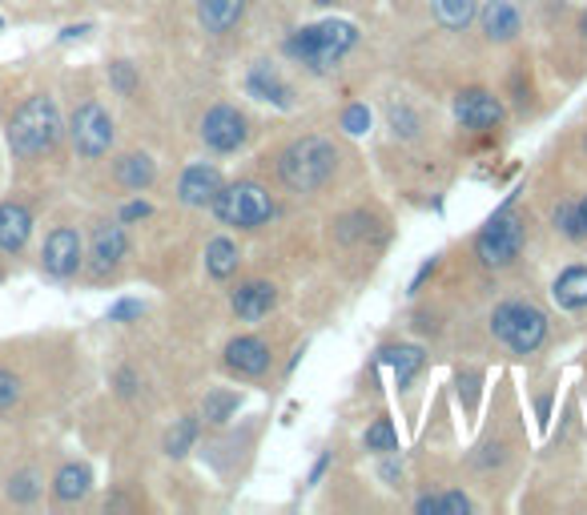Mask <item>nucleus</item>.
<instances>
[{"mask_svg": "<svg viewBox=\"0 0 587 515\" xmlns=\"http://www.w3.org/2000/svg\"><path fill=\"white\" fill-rule=\"evenodd\" d=\"M359 45V28L350 21H319V25H302L294 28L286 37V57L298 61V65L314 73V77H326L330 69H338V61Z\"/></svg>", "mask_w": 587, "mask_h": 515, "instance_id": "1", "label": "nucleus"}, {"mask_svg": "<svg viewBox=\"0 0 587 515\" xmlns=\"http://www.w3.org/2000/svg\"><path fill=\"white\" fill-rule=\"evenodd\" d=\"M334 170H338V146H334L330 137H319V133L290 142L278 158L282 185H286L290 194H298V198H302V194H319V189H326Z\"/></svg>", "mask_w": 587, "mask_h": 515, "instance_id": "2", "label": "nucleus"}, {"mask_svg": "<svg viewBox=\"0 0 587 515\" xmlns=\"http://www.w3.org/2000/svg\"><path fill=\"white\" fill-rule=\"evenodd\" d=\"M61 109H57L53 97H28L25 106L16 109L13 121H9V146H13L16 158H45V154H53L57 142H61Z\"/></svg>", "mask_w": 587, "mask_h": 515, "instance_id": "3", "label": "nucleus"}, {"mask_svg": "<svg viewBox=\"0 0 587 515\" xmlns=\"http://www.w3.org/2000/svg\"><path fill=\"white\" fill-rule=\"evenodd\" d=\"M491 334L508 346L511 355L527 358L548 343V315H544L535 303L508 298V303H499L491 310Z\"/></svg>", "mask_w": 587, "mask_h": 515, "instance_id": "4", "label": "nucleus"}, {"mask_svg": "<svg viewBox=\"0 0 587 515\" xmlns=\"http://www.w3.org/2000/svg\"><path fill=\"white\" fill-rule=\"evenodd\" d=\"M210 210L229 230H258L274 218V198L262 182H229L217 189V198L210 201Z\"/></svg>", "mask_w": 587, "mask_h": 515, "instance_id": "5", "label": "nucleus"}, {"mask_svg": "<svg viewBox=\"0 0 587 515\" xmlns=\"http://www.w3.org/2000/svg\"><path fill=\"white\" fill-rule=\"evenodd\" d=\"M523 246H527V218L511 213V206L495 210V218L475 234V258L487 270H508L520 262Z\"/></svg>", "mask_w": 587, "mask_h": 515, "instance_id": "6", "label": "nucleus"}, {"mask_svg": "<svg viewBox=\"0 0 587 515\" xmlns=\"http://www.w3.org/2000/svg\"><path fill=\"white\" fill-rule=\"evenodd\" d=\"M246 142H250V118L238 106L217 101V106L205 109V118H201V146L210 154L229 158V154L246 149Z\"/></svg>", "mask_w": 587, "mask_h": 515, "instance_id": "7", "label": "nucleus"}, {"mask_svg": "<svg viewBox=\"0 0 587 515\" xmlns=\"http://www.w3.org/2000/svg\"><path fill=\"white\" fill-rule=\"evenodd\" d=\"M68 133H73V149H77L85 161L105 158L109 146H113V118L105 113V106L97 101H85V106L73 113L68 121Z\"/></svg>", "mask_w": 587, "mask_h": 515, "instance_id": "8", "label": "nucleus"}, {"mask_svg": "<svg viewBox=\"0 0 587 515\" xmlns=\"http://www.w3.org/2000/svg\"><path fill=\"white\" fill-rule=\"evenodd\" d=\"M454 121L471 133H495V130H503L508 109H503V101H499L491 89L471 85V89L454 93Z\"/></svg>", "mask_w": 587, "mask_h": 515, "instance_id": "9", "label": "nucleus"}, {"mask_svg": "<svg viewBox=\"0 0 587 515\" xmlns=\"http://www.w3.org/2000/svg\"><path fill=\"white\" fill-rule=\"evenodd\" d=\"M274 367V351H270L266 339L258 334H238L226 343V370L238 375V379H262L266 370Z\"/></svg>", "mask_w": 587, "mask_h": 515, "instance_id": "10", "label": "nucleus"}, {"mask_svg": "<svg viewBox=\"0 0 587 515\" xmlns=\"http://www.w3.org/2000/svg\"><path fill=\"white\" fill-rule=\"evenodd\" d=\"M479 33L487 45H511L523 33V13L515 0H479Z\"/></svg>", "mask_w": 587, "mask_h": 515, "instance_id": "11", "label": "nucleus"}, {"mask_svg": "<svg viewBox=\"0 0 587 515\" xmlns=\"http://www.w3.org/2000/svg\"><path fill=\"white\" fill-rule=\"evenodd\" d=\"M229 306H234V318H238V322H262V318H270L274 306H278V286L266 282V278L238 282L234 294H229Z\"/></svg>", "mask_w": 587, "mask_h": 515, "instance_id": "12", "label": "nucleus"}, {"mask_svg": "<svg viewBox=\"0 0 587 515\" xmlns=\"http://www.w3.org/2000/svg\"><path fill=\"white\" fill-rule=\"evenodd\" d=\"M222 185H226V177H222L217 165H210V161H193V165L182 170L177 198H182V206H189V210H205V206L217 198Z\"/></svg>", "mask_w": 587, "mask_h": 515, "instance_id": "13", "label": "nucleus"}, {"mask_svg": "<svg viewBox=\"0 0 587 515\" xmlns=\"http://www.w3.org/2000/svg\"><path fill=\"white\" fill-rule=\"evenodd\" d=\"M246 93H250L254 101H266V106H274V109L298 106V101H294V85L282 77L278 65H270V61L250 65V73H246Z\"/></svg>", "mask_w": 587, "mask_h": 515, "instance_id": "14", "label": "nucleus"}, {"mask_svg": "<svg viewBox=\"0 0 587 515\" xmlns=\"http://www.w3.org/2000/svg\"><path fill=\"white\" fill-rule=\"evenodd\" d=\"M129 254V238H125V225L121 222H105L93 230V250H89V262H93V274L105 278L113 274Z\"/></svg>", "mask_w": 587, "mask_h": 515, "instance_id": "15", "label": "nucleus"}, {"mask_svg": "<svg viewBox=\"0 0 587 515\" xmlns=\"http://www.w3.org/2000/svg\"><path fill=\"white\" fill-rule=\"evenodd\" d=\"M45 270L53 278H73L80 270V238H77V230H68V225H61V230H53L49 238H45Z\"/></svg>", "mask_w": 587, "mask_h": 515, "instance_id": "16", "label": "nucleus"}, {"mask_svg": "<svg viewBox=\"0 0 587 515\" xmlns=\"http://www.w3.org/2000/svg\"><path fill=\"white\" fill-rule=\"evenodd\" d=\"M246 4L250 0H198V25L210 37H226V33H234L241 25Z\"/></svg>", "mask_w": 587, "mask_h": 515, "instance_id": "17", "label": "nucleus"}, {"mask_svg": "<svg viewBox=\"0 0 587 515\" xmlns=\"http://www.w3.org/2000/svg\"><path fill=\"white\" fill-rule=\"evenodd\" d=\"M551 298H555L560 310H572V315L587 310V266L584 262L563 266L560 274H555V282H551Z\"/></svg>", "mask_w": 587, "mask_h": 515, "instance_id": "18", "label": "nucleus"}, {"mask_svg": "<svg viewBox=\"0 0 587 515\" xmlns=\"http://www.w3.org/2000/svg\"><path fill=\"white\" fill-rule=\"evenodd\" d=\"M28 234H33V218H28L25 206H16V201H4L0 206V250H25Z\"/></svg>", "mask_w": 587, "mask_h": 515, "instance_id": "19", "label": "nucleus"}, {"mask_svg": "<svg viewBox=\"0 0 587 515\" xmlns=\"http://www.w3.org/2000/svg\"><path fill=\"white\" fill-rule=\"evenodd\" d=\"M378 358H383L387 367H395V379H399V387H411L414 375L427 367V355H423V346H411V343L383 346V351H378Z\"/></svg>", "mask_w": 587, "mask_h": 515, "instance_id": "20", "label": "nucleus"}, {"mask_svg": "<svg viewBox=\"0 0 587 515\" xmlns=\"http://www.w3.org/2000/svg\"><path fill=\"white\" fill-rule=\"evenodd\" d=\"M430 16L447 33H467L479 16V0H430Z\"/></svg>", "mask_w": 587, "mask_h": 515, "instance_id": "21", "label": "nucleus"}, {"mask_svg": "<svg viewBox=\"0 0 587 515\" xmlns=\"http://www.w3.org/2000/svg\"><path fill=\"white\" fill-rule=\"evenodd\" d=\"M241 266V250L234 238H214L205 246V274L214 278V282H229V278L238 274Z\"/></svg>", "mask_w": 587, "mask_h": 515, "instance_id": "22", "label": "nucleus"}, {"mask_svg": "<svg viewBox=\"0 0 587 515\" xmlns=\"http://www.w3.org/2000/svg\"><path fill=\"white\" fill-rule=\"evenodd\" d=\"M113 177H117L125 189L141 194V189H149V185H153V177H158V165H153V158H149V154H125V158L113 165Z\"/></svg>", "mask_w": 587, "mask_h": 515, "instance_id": "23", "label": "nucleus"}, {"mask_svg": "<svg viewBox=\"0 0 587 515\" xmlns=\"http://www.w3.org/2000/svg\"><path fill=\"white\" fill-rule=\"evenodd\" d=\"M89 488H93V471L85 467V463H65L61 471H57L53 479V495L61 503H77L89 495Z\"/></svg>", "mask_w": 587, "mask_h": 515, "instance_id": "24", "label": "nucleus"}, {"mask_svg": "<svg viewBox=\"0 0 587 515\" xmlns=\"http://www.w3.org/2000/svg\"><path fill=\"white\" fill-rule=\"evenodd\" d=\"M241 407V391H229V387H214L205 403H201V419L210 427H226Z\"/></svg>", "mask_w": 587, "mask_h": 515, "instance_id": "25", "label": "nucleus"}, {"mask_svg": "<svg viewBox=\"0 0 587 515\" xmlns=\"http://www.w3.org/2000/svg\"><path fill=\"white\" fill-rule=\"evenodd\" d=\"M198 436H201V415H182V419L165 431V455H170V459L189 455V447L198 443Z\"/></svg>", "mask_w": 587, "mask_h": 515, "instance_id": "26", "label": "nucleus"}, {"mask_svg": "<svg viewBox=\"0 0 587 515\" xmlns=\"http://www.w3.org/2000/svg\"><path fill=\"white\" fill-rule=\"evenodd\" d=\"M362 447L371 455H399V431L390 419H374L366 431H362Z\"/></svg>", "mask_w": 587, "mask_h": 515, "instance_id": "27", "label": "nucleus"}, {"mask_svg": "<svg viewBox=\"0 0 587 515\" xmlns=\"http://www.w3.org/2000/svg\"><path fill=\"white\" fill-rule=\"evenodd\" d=\"M551 225H555V234H563L567 242H584V222H579V206L572 198L560 201L555 210H551Z\"/></svg>", "mask_w": 587, "mask_h": 515, "instance_id": "28", "label": "nucleus"}, {"mask_svg": "<svg viewBox=\"0 0 587 515\" xmlns=\"http://www.w3.org/2000/svg\"><path fill=\"white\" fill-rule=\"evenodd\" d=\"M37 495H40L37 471H16V476L9 479V500L13 503H33Z\"/></svg>", "mask_w": 587, "mask_h": 515, "instance_id": "29", "label": "nucleus"}, {"mask_svg": "<svg viewBox=\"0 0 587 515\" xmlns=\"http://www.w3.org/2000/svg\"><path fill=\"white\" fill-rule=\"evenodd\" d=\"M471 512H475V500H471L467 491L459 488L439 491V515H471Z\"/></svg>", "mask_w": 587, "mask_h": 515, "instance_id": "30", "label": "nucleus"}, {"mask_svg": "<svg viewBox=\"0 0 587 515\" xmlns=\"http://www.w3.org/2000/svg\"><path fill=\"white\" fill-rule=\"evenodd\" d=\"M109 81H113V89H117L121 97H134L137 93V69L129 65V61H113V65H109Z\"/></svg>", "mask_w": 587, "mask_h": 515, "instance_id": "31", "label": "nucleus"}, {"mask_svg": "<svg viewBox=\"0 0 587 515\" xmlns=\"http://www.w3.org/2000/svg\"><path fill=\"white\" fill-rule=\"evenodd\" d=\"M454 383H459V398L467 395V410H475V395H479L483 370H459V375H454Z\"/></svg>", "mask_w": 587, "mask_h": 515, "instance_id": "32", "label": "nucleus"}, {"mask_svg": "<svg viewBox=\"0 0 587 515\" xmlns=\"http://www.w3.org/2000/svg\"><path fill=\"white\" fill-rule=\"evenodd\" d=\"M16 398H21V379H16L13 370L0 367V410L16 407Z\"/></svg>", "mask_w": 587, "mask_h": 515, "instance_id": "33", "label": "nucleus"}, {"mask_svg": "<svg viewBox=\"0 0 587 515\" xmlns=\"http://www.w3.org/2000/svg\"><path fill=\"white\" fill-rule=\"evenodd\" d=\"M378 479H387V488H402V463L395 455H383L378 463Z\"/></svg>", "mask_w": 587, "mask_h": 515, "instance_id": "34", "label": "nucleus"}, {"mask_svg": "<svg viewBox=\"0 0 587 515\" xmlns=\"http://www.w3.org/2000/svg\"><path fill=\"white\" fill-rule=\"evenodd\" d=\"M149 213H153V206H149V201H125V206H121V225L146 222Z\"/></svg>", "mask_w": 587, "mask_h": 515, "instance_id": "35", "label": "nucleus"}, {"mask_svg": "<svg viewBox=\"0 0 587 515\" xmlns=\"http://www.w3.org/2000/svg\"><path fill=\"white\" fill-rule=\"evenodd\" d=\"M141 310H146L141 303H117L109 310V318H113V322H129V318H141Z\"/></svg>", "mask_w": 587, "mask_h": 515, "instance_id": "36", "label": "nucleus"}, {"mask_svg": "<svg viewBox=\"0 0 587 515\" xmlns=\"http://www.w3.org/2000/svg\"><path fill=\"white\" fill-rule=\"evenodd\" d=\"M342 125H347L350 133H362V130H366V109H362V106H350L347 113H342Z\"/></svg>", "mask_w": 587, "mask_h": 515, "instance_id": "37", "label": "nucleus"}, {"mask_svg": "<svg viewBox=\"0 0 587 515\" xmlns=\"http://www.w3.org/2000/svg\"><path fill=\"white\" fill-rule=\"evenodd\" d=\"M435 270H439V258H430V262H423V270H419V274H414V282H411V294L423 291V286H427V278L435 274Z\"/></svg>", "mask_w": 587, "mask_h": 515, "instance_id": "38", "label": "nucleus"}, {"mask_svg": "<svg viewBox=\"0 0 587 515\" xmlns=\"http://www.w3.org/2000/svg\"><path fill=\"white\" fill-rule=\"evenodd\" d=\"M326 467H330V455H322V459H319V463H314V471H310V479H307L310 488H314V483H319V479H322V476H326Z\"/></svg>", "mask_w": 587, "mask_h": 515, "instance_id": "39", "label": "nucleus"}, {"mask_svg": "<svg viewBox=\"0 0 587 515\" xmlns=\"http://www.w3.org/2000/svg\"><path fill=\"white\" fill-rule=\"evenodd\" d=\"M575 206H579V222H584V234H587V194L579 201H575Z\"/></svg>", "mask_w": 587, "mask_h": 515, "instance_id": "40", "label": "nucleus"}, {"mask_svg": "<svg viewBox=\"0 0 587 515\" xmlns=\"http://www.w3.org/2000/svg\"><path fill=\"white\" fill-rule=\"evenodd\" d=\"M310 4H319V9H326V4H334V0H310Z\"/></svg>", "mask_w": 587, "mask_h": 515, "instance_id": "41", "label": "nucleus"}, {"mask_svg": "<svg viewBox=\"0 0 587 515\" xmlns=\"http://www.w3.org/2000/svg\"><path fill=\"white\" fill-rule=\"evenodd\" d=\"M579 33H584V37H587V16H584V21H579Z\"/></svg>", "mask_w": 587, "mask_h": 515, "instance_id": "42", "label": "nucleus"}, {"mask_svg": "<svg viewBox=\"0 0 587 515\" xmlns=\"http://www.w3.org/2000/svg\"><path fill=\"white\" fill-rule=\"evenodd\" d=\"M572 4H584V0H572Z\"/></svg>", "mask_w": 587, "mask_h": 515, "instance_id": "43", "label": "nucleus"}]
</instances>
